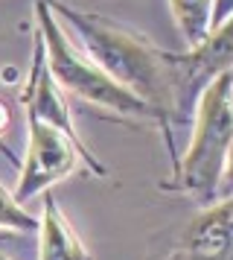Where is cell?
I'll return each instance as SVG.
<instances>
[{
    "label": "cell",
    "instance_id": "obj_12",
    "mask_svg": "<svg viewBox=\"0 0 233 260\" xmlns=\"http://www.w3.org/2000/svg\"><path fill=\"white\" fill-rule=\"evenodd\" d=\"M233 15V0H213V18H210V29H216Z\"/></svg>",
    "mask_w": 233,
    "mask_h": 260
},
{
    "label": "cell",
    "instance_id": "obj_1",
    "mask_svg": "<svg viewBox=\"0 0 233 260\" xmlns=\"http://www.w3.org/2000/svg\"><path fill=\"white\" fill-rule=\"evenodd\" d=\"M47 6L64 26V32L76 36L82 53L105 76H111L120 88L140 96L169 120V108H172V82H169V61H166L169 50H161L146 36L105 15L73 9L64 0H47Z\"/></svg>",
    "mask_w": 233,
    "mask_h": 260
},
{
    "label": "cell",
    "instance_id": "obj_13",
    "mask_svg": "<svg viewBox=\"0 0 233 260\" xmlns=\"http://www.w3.org/2000/svg\"><path fill=\"white\" fill-rule=\"evenodd\" d=\"M0 260H9V257H3V254H0Z\"/></svg>",
    "mask_w": 233,
    "mask_h": 260
},
{
    "label": "cell",
    "instance_id": "obj_14",
    "mask_svg": "<svg viewBox=\"0 0 233 260\" xmlns=\"http://www.w3.org/2000/svg\"><path fill=\"white\" fill-rule=\"evenodd\" d=\"M230 79H233V73H230Z\"/></svg>",
    "mask_w": 233,
    "mask_h": 260
},
{
    "label": "cell",
    "instance_id": "obj_6",
    "mask_svg": "<svg viewBox=\"0 0 233 260\" xmlns=\"http://www.w3.org/2000/svg\"><path fill=\"white\" fill-rule=\"evenodd\" d=\"M21 103H23V114H32L41 123L58 129L61 135H67L70 141H73V146L79 149L82 164L88 167L91 176H99V178L108 176V167L88 149V143L82 141L79 129L73 123V111H70L67 94L61 91V85L53 79V73L47 68L44 41L38 36V29L32 32V68L26 73V85H23V91H21Z\"/></svg>",
    "mask_w": 233,
    "mask_h": 260
},
{
    "label": "cell",
    "instance_id": "obj_8",
    "mask_svg": "<svg viewBox=\"0 0 233 260\" xmlns=\"http://www.w3.org/2000/svg\"><path fill=\"white\" fill-rule=\"evenodd\" d=\"M44 213L38 219V260H93L88 246L82 243L76 228L67 222L64 211L58 208L56 196L47 190L44 196Z\"/></svg>",
    "mask_w": 233,
    "mask_h": 260
},
{
    "label": "cell",
    "instance_id": "obj_4",
    "mask_svg": "<svg viewBox=\"0 0 233 260\" xmlns=\"http://www.w3.org/2000/svg\"><path fill=\"white\" fill-rule=\"evenodd\" d=\"M169 61V82H172V108L169 120L178 126L192 123L198 96L219 76L233 73V15L210 29L207 38L189 47L186 53H166Z\"/></svg>",
    "mask_w": 233,
    "mask_h": 260
},
{
    "label": "cell",
    "instance_id": "obj_3",
    "mask_svg": "<svg viewBox=\"0 0 233 260\" xmlns=\"http://www.w3.org/2000/svg\"><path fill=\"white\" fill-rule=\"evenodd\" d=\"M233 141V79L219 76L198 96L192 114V138L184 158L175 167V187L184 196L210 208L216 202V187L224 167V155Z\"/></svg>",
    "mask_w": 233,
    "mask_h": 260
},
{
    "label": "cell",
    "instance_id": "obj_9",
    "mask_svg": "<svg viewBox=\"0 0 233 260\" xmlns=\"http://www.w3.org/2000/svg\"><path fill=\"white\" fill-rule=\"evenodd\" d=\"M175 26L186 47L201 44L210 32V18H213V0H169Z\"/></svg>",
    "mask_w": 233,
    "mask_h": 260
},
{
    "label": "cell",
    "instance_id": "obj_11",
    "mask_svg": "<svg viewBox=\"0 0 233 260\" xmlns=\"http://www.w3.org/2000/svg\"><path fill=\"white\" fill-rule=\"evenodd\" d=\"M224 199H233V141H230L227 155H224V167H221L219 187H216V202H224ZM216 202H213V205H216Z\"/></svg>",
    "mask_w": 233,
    "mask_h": 260
},
{
    "label": "cell",
    "instance_id": "obj_5",
    "mask_svg": "<svg viewBox=\"0 0 233 260\" xmlns=\"http://www.w3.org/2000/svg\"><path fill=\"white\" fill-rule=\"evenodd\" d=\"M79 164L82 155L67 135L26 114V155H23V164L18 167L21 173L15 184V199L23 205L35 196H44L53 184L73 176Z\"/></svg>",
    "mask_w": 233,
    "mask_h": 260
},
{
    "label": "cell",
    "instance_id": "obj_2",
    "mask_svg": "<svg viewBox=\"0 0 233 260\" xmlns=\"http://www.w3.org/2000/svg\"><path fill=\"white\" fill-rule=\"evenodd\" d=\"M35 29L44 41V53H47V68L53 73V79L61 85V91L70 96H76L88 106H96L102 111H111L123 120H140V123H151L158 126L166 152L172 161V173L178 167V149H175V138H172V123L163 117L158 108H151L149 103H143L140 96L128 94L126 88L105 76L96 64H93L70 38V32H64V26L58 24V18L50 12L47 0H35Z\"/></svg>",
    "mask_w": 233,
    "mask_h": 260
},
{
    "label": "cell",
    "instance_id": "obj_10",
    "mask_svg": "<svg viewBox=\"0 0 233 260\" xmlns=\"http://www.w3.org/2000/svg\"><path fill=\"white\" fill-rule=\"evenodd\" d=\"M0 231H9V234H32V231H38V219L3 184H0Z\"/></svg>",
    "mask_w": 233,
    "mask_h": 260
},
{
    "label": "cell",
    "instance_id": "obj_7",
    "mask_svg": "<svg viewBox=\"0 0 233 260\" xmlns=\"http://www.w3.org/2000/svg\"><path fill=\"white\" fill-rule=\"evenodd\" d=\"M233 251V199L216 202L186 231L189 260H224Z\"/></svg>",
    "mask_w": 233,
    "mask_h": 260
}]
</instances>
